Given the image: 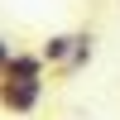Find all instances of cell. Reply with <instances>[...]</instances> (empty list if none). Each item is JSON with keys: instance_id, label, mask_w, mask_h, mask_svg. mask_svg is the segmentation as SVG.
<instances>
[{"instance_id": "2", "label": "cell", "mask_w": 120, "mask_h": 120, "mask_svg": "<svg viewBox=\"0 0 120 120\" xmlns=\"http://www.w3.org/2000/svg\"><path fill=\"white\" fill-rule=\"evenodd\" d=\"M43 72H48V58H43V53H34V48H15V58L5 63L0 77H10V82H34V77H43Z\"/></svg>"}, {"instance_id": "4", "label": "cell", "mask_w": 120, "mask_h": 120, "mask_svg": "<svg viewBox=\"0 0 120 120\" xmlns=\"http://www.w3.org/2000/svg\"><path fill=\"white\" fill-rule=\"evenodd\" d=\"M91 58H96V34H77V48H72V58H67L63 72H82Z\"/></svg>"}, {"instance_id": "3", "label": "cell", "mask_w": 120, "mask_h": 120, "mask_svg": "<svg viewBox=\"0 0 120 120\" xmlns=\"http://www.w3.org/2000/svg\"><path fill=\"white\" fill-rule=\"evenodd\" d=\"M72 48H77V34H48L38 53L48 58V67H67V58H72Z\"/></svg>"}, {"instance_id": "5", "label": "cell", "mask_w": 120, "mask_h": 120, "mask_svg": "<svg viewBox=\"0 0 120 120\" xmlns=\"http://www.w3.org/2000/svg\"><path fill=\"white\" fill-rule=\"evenodd\" d=\"M10 58H15V43H10L5 34H0V72H5V63H10Z\"/></svg>"}, {"instance_id": "1", "label": "cell", "mask_w": 120, "mask_h": 120, "mask_svg": "<svg viewBox=\"0 0 120 120\" xmlns=\"http://www.w3.org/2000/svg\"><path fill=\"white\" fill-rule=\"evenodd\" d=\"M38 106H43V77H34V82L0 77V111L5 115H34Z\"/></svg>"}]
</instances>
